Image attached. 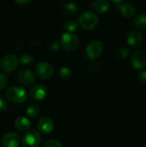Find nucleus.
I'll list each match as a JSON object with an SVG mask.
<instances>
[{
  "instance_id": "obj_1",
  "label": "nucleus",
  "mask_w": 146,
  "mask_h": 147,
  "mask_svg": "<svg viewBox=\"0 0 146 147\" xmlns=\"http://www.w3.org/2000/svg\"><path fill=\"white\" fill-rule=\"evenodd\" d=\"M27 90L20 86H11L6 91V98L14 103H22L28 99Z\"/></svg>"
},
{
  "instance_id": "obj_2",
  "label": "nucleus",
  "mask_w": 146,
  "mask_h": 147,
  "mask_svg": "<svg viewBox=\"0 0 146 147\" xmlns=\"http://www.w3.org/2000/svg\"><path fill=\"white\" fill-rule=\"evenodd\" d=\"M85 30L94 29L98 24V17L94 11H84L78 18L77 22Z\"/></svg>"
},
{
  "instance_id": "obj_3",
  "label": "nucleus",
  "mask_w": 146,
  "mask_h": 147,
  "mask_svg": "<svg viewBox=\"0 0 146 147\" xmlns=\"http://www.w3.org/2000/svg\"><path fill=\"white\" fill-rule=\"evenodd\" d=\"M61 45L68 52L75 51L79 46V38L77 34L70 32L64 33L61 36Z\"/></svg>"
},
{
  "instance_id": "obj_4",
  "label": "nucleus",
  "mask_w": 146,
  "mask_h": 147,
  "mask_svg": "<svg viewBox=\"0 0 146 147\" xmlns=\"http://www.w3.org/2000/svg\"><path fill=\"white\" fill-rule=\"evenodd\" d=\"M19 64V59L14 54H7L0 60V68L7 73L14 71Z\"/></svg>"
},
{
  "instance_id": "obj_5",
  "label": "nucleus",
  "mask_w": 146,
  "mask_h": 147,
  "mask_svg": "<svg viewBox=\"0 0 146 147\" xmlns=\"http://www.w3.org/2000/svg\"><path fill=\"white\" fill-rule=\"evenodd\" d=\"M35 73L40 78L47 80L52 78L54 74V69L52 65L47 62H40L35 66Z\"/></svg>"
},
{
  "instance_id": "obj_6",
  "label": "nucleus",
  "mask_w": 146,
  "mask_h": 147,
  "mask_svg": "<svg viewBox=\"0 0 146 147\" xmlns=\"http://www.w3.org/2000/svg\"><path fill=\"white\" fill-rule=\"evenodd\" d=\"M22 146L24 147H37L40 145L41 137L34 130H28L22 137Z\"/></svg>"
},
{
  "instance_id": "obj_7",
  "label": "nucleus",
  "mask_w": 146,
  "mask_h": 147,
  "mask_svg": "<svg viewBox=\"0 0 146 147\" xmlns=\"http://www.w3.org/2000/svg\"><path fill=\"white\" fill-rule=\"evenodd\" d=\"M103 51V46L101 41L99 40H92L90 41L85 49V53L86 56L89 59H97Z\"/></svg>"
},
{
  "instance_id": "obj_8",
  "label": "nucleus",
  "mask_w": 146,
  "mask_h": 147,
  "mask_svg": "<svg viewBox=\"0 0 146 147\" xmlns=\"http://www.w3.org/2000/svg\"><path fill=\"white\" fill-rule=\"evenodd\" d=\"M20 144L21 137L15 132L7 133L1 141V146L3 147H17Z\"/></svg>"
},
{
  "instance_id": "obj_9",
  "label": "nucleus",
  "mask_w": 146,
  "mask_h": 147,
  "mask_svg": "<svg viewBox=\"0 0 146 147\" xmlns=\"http://www.w3.org/2000/svg\"><path fill=\"white\" fill-rule=\"evenodd\" d=\"M132 65L135 69L143 70L146 67V54L142 51H136L132 55Z\"/></svg>"
},
{
  "instance_id": "obj_10",
  "label": "nucleus",
  "mask_w": 146,
  "mask_h": 147,
  "mask_svg": "<svg viewBox=\"0 0 146 147\" xmlns=\"http://www.w3.org/2000/svg\"><path fill=\"white\" fill-rule=\"evenodd\" d=\"M47 95V89L42 84H36L30 89L29 96L34 101L43 100Z\"/></svg>"
},
{
  "instance_id": "obj_11",
  "label": "nucleus",
  "mask_w": 146,
  "mask_h": 147,
  "mask_svg": "<svg viewBox=\"0 0 146 147\" xmlns=\"http://www.w3.org/2000/svg\"><path fill=\"white\" fill-rule=\"evenodd\" d=\"M37 128L42 134H48L54 129V122L49 117H43L38 122Z\"/></svg>"
},
{
  "instance_id": "obj_12",
  "label": "nucleus",
  "mask_w": 146,
  "mask_h": 147,
  "mask_svg": "<svg viewBox=\"0 0 146 147\" xmlns=\"http://www.w3.org/2000/svg\"><path fill=\"white\" fill-rule=\"evenodd\" d=\"M18 81L23 85H31L35 82V75L30 70L23 69L17 75Z\"/></svg>"
},
{
  "instance_id": "obj_13",
  "label": "nucleus",
  "mask_w": 146,
  "mask_h": 147,
  "mask_svg": "<svg viewBox=\"0 0 146 147\" xmlns=\"http://www.w3.org/2000/svg\"><path fill=\"white\" fill-rule=\"evenodd\" d=\"M90 7L94 12L102 14L108 11L110 8V3L108 0H94L91 3Z\"/></svg>"
},
{
  "instance_id": "obj_14",
  "label": "nucleus",
  "mask_w": 146,
  "mask_h": 147,
  "mask_svg": "<svg viewBox=\"0 0 146 147\" xmlns=\"http://www.w3.org/2000/svg\"><path fill=\"white\" fill-rule=\"evenodd\" d=\"M143 42V35L139 31H133L127 36V43L133 47H139Z\"/></svg>"
},
{
  "instance_id": "obj_15",
  "label": "nucleus",
  "mask_w": 146,
  "mask_h": 147,
  "mask_svg": "<svg viewBox=\"0 0 146 147\" xmlns=\"http://www.w3.org/2000/svg\"><path fill=\"white\" fill-rule=\"evenodd\" d=\"M14 125H15V128L18 129L19 131H27L31 127L32 123H31L30 120H28V117L19 116L15 120Z\"/></svg>"
},
{
  "instance_id": "obj_16",
  "label": "nucleus",
  "mask_w": 146,
  "mask_h": 147,
  "mask_svg": "<svg viewBox=\"0 0 146 147\" xmlns=\"http://www.w3.org/2000/svg\"><path fill=\"white\" fill-rule=\"evenodd\" d=\"M119 11L125 16V17H131L135 14L136 8L133 4L130 3H121L118 5Z\"/></svg>"
},
{
  "instance_id": "obj_17",
  "label": "nucleus",
  "mask_w": 146,
  "mask_h": 147,
  "mask_svg": "<svg viewBox=\"0 0 146 147\" xmlns=\"http://www.w3.org/2000/svg\"><path fill=\"white\" fill-rule=\"evenodd\" d=\"M133 25L139 29H143L146 28V14L143 13L138 15L133 20Z\"/></svg>"
},
{
  "instance_id": "obj_18",
  "label": "nucleus",
  "mask_w": 146,
  "mask_h": 147,
  "mask_svg": "<svg viewBox=\"0 0 146 147\" xmlns=\"http://www.w3.org/2000/svg\"><path fill=\"white\" fill-rule=\"evenodd\" d=\"M58 74H59V77L61 78V79H64V80H67V79H70L72 76V71H71V69L67 67V66H62L59 71H58Z\"/></svg>"
},
{
  "instance_id": "obj_19",
  "label": "nucleus",
  "mask_w": 146,
  "mask_h": 147,
  "mask_svg": "<svg viewBox=\"0 0 146 147\" xmlns=\"http://www.w3.org/2000/svg\"><path fill=\"white\" fill-rule=\"evenodd\" d=\"M26 114L31 118H35L40 114V109L35 104H29L26 108Z\"/></svg>"
},
{
  "instance_id": "obj_20",
  "label": "nucleus",
  "mask_w": 146,
  "mask_h": 147,
  "mask_svg": "<svg viewBox=\"0 0 146 147\" xmlns=\"http://www.w3.org/2000/svg\"><path fill=\"white\" fill-rule=\"evenodd\" d=\"M64 11L70 15L75 14L77 11V5L74 2H67L64 4Z\"/></svg>"
},
{
  "instance_id": "obj_21",
  "label": "nucleus",
  "mask_w": 146,
  "mask_h": 147,
  "mask_svg": "<svg viewBox=\"0 0 146 147\" xmlns=\"http://www.w3.org/2000/svg\"><path fill=\"white\" fill-rule=\"evenodd\" d=\"M19 62L24 65V66H27V65H31L33 63H34V57L31 55V54H28V53H25V54H22L20 59H19Z\"/></svg>"
},
{
  "instance_id": "obj_22",
  "label": "nucleus",
  "mask_w": 146,
  "mask_h": 147,
  "mask_svg": "<svg viewBox=\"0 0 146 147\" xmlns=\"http://www.w3.org/2000/svg\"><path fill=\"white\" fill-rule=\"evenodd\" d=\"M64 28L67 32L74 33L77 28V22L76 21H74V20H68V21L65 22V23L64 25Z\"/></svg>"
},
{
  "instance_id": "obj_23",
  "label": "nucleus",
  "mask_w": 146,
  "mask_h": 147,
  "mask_svg": "<svg viewBox=\"0 0 146 147\" xmlns=\"http://www.w3.org/2000/svg\"><path fill=\"white\" fill-rule=\"evenodd\" d=\"M129 56V50L126 47H121L117 51V57L120 59H126Z\"/></svg>"
},
{
  "instance_id": "obj_24",
  "label": "nucleus",
  "mask_w": 146,
  "mask_h": 147,
  "mask_svg": "<svg viewBox=\"0 0 146 147\" xmlns=\"http://www.w3.org/2000/svg\"><path fill=\"white\" fill-rule=\"evenodd\" d=\"M60 45H61V43L58 40H53L49 44V49L52 52H58L60 49Z\"/></svg>"
},
{
  "instance_id": "obj_25",
  "label": "nucleus",
  "mask_w": 146,
  "mask_h": 147,
  "mask_svg": "<svg viewBox=\"0 0 146 147\" xmlns=\"http://www.w3.org/2000/svg\"><path fill=\"white\" fill-rule=\"evenodd\" d=\"M45 147H62L63 145L57 140H47L45 144H44Z\"/></svg>"
},
{
  "instance_id": "obj_26",
  "label": "nucleus",
  "mask_w": 146,
  "mask_h": 147,
  "mask_svg": "<svg viewBox=\"0 0 146 147\" xmlns=\"http://www.w3.org/2000/svg\"><path fill=\"white\" fill-rule=\"evenodd\" d=\"M8 84V78L5 74L0 72V90L6 87Z\"/></svg>"
},
{
  "instance_id": "obj_27",
  "label": "nucleus",
  "mask_w": 146,
  "mask_h": 147,
  "mask_svg": "<svg viewBox=\"0 0 146 147\" xmlns=\"http://www.w3.org/2000/svg\"><path fill=\"white\" fill-rule=\"evenodd\" d=\"M7 108H8V105H7L5 99H3V97L0 96V112L5 111L7 109Z\"/></svg>"
},
{
  "instance_id": "obj_28",
  "label": "nucleus",
  "mask_w": 146,
  "mask_h": 147,
  "mask_svg": "<svg viewBox=\"0 0 146 147\" xmlns=\"http://www.w3.org/2000/svg\"><path fill=\"white\" fill-rule=\"evenodd\" d=\"M139 79L142 84H146V70L142 71L139 73Z\"/></svg>"
},
{
  "instance_id": "obj_29",
  "label": "nucleus",
  "mask_w": 146,
  "mask_h": 147,
  "mask_svg": "<svg viewBox=\"0 0 146 147\" xmlns=\"http://www.w3.org/2000/svg\"><path fill=\"white\" fill-rule=\"evenodd\" d=\"M30 0H15V2L17 3V4H20V5H24V4H27Z\"/></svg>"
},
{
  "instance_id": "obj_30",
  "label": "nucleus",
  "mask_w": 146,
  "mask_h": 147,
  "mask_svg": "<svg viewBox=\"0 0 146 147\" xmlns=\"http://www.w3.org/2000/svg\"><path fill=\"white\" fill-rule=\"evenodd\" d=\"M113 3H120V2H122L123 0H111Z\"/></svg>"
}]
</instances>
